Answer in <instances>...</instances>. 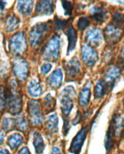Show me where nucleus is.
<instances>
[{"mask_svg":"<svg viewBox=\"0 0 124 154\" xmlns=\"http://www.w3.org/2000/svg\"><path fill=\"white\" fill-rule=\"evenodd\" d=\"M6 109L9 113L17 115L22 110V99L18 83L14 79H11L8 87L5 88Z\"/></svg>","mask_w":124,"mask_h":154,"instance_id":"obj_1","label":"nucleus"},{"mask_svg":"<svg viewBox=\"0 0 124 154\" xmlns=\"http://www.w3.org/2000/svg\"><path fill=\"white\" fill-rule=\"evenodd\" d=\"M61 52V39L58 35H55L48 41L44 48L43 57L45 61H56L60 57Z\"/></svg>","mask_w":124,"mask_h":154,"instance_id":"obj_2","label":"nucleus"},{"mask_svg":"<svg viewBox=\"0 0 124 154\" xmlns=\"http://www.w3.org/2000/svg\"><path fill=\"white\" fill-rule=\"evenodd\" d=\"M48 29V26L46 23H38L33 26L29 32V41L33 48H38L42 45Z\"/></svg>","mask_w":124,"mask_h":154,"instance_id":"obj_3","label":"nucleus"},{"mask_svg":"<svg viewBox=\"0 0 124 154\" xmlns=\"http://www.w3.org/2000/svg\"><path fill=\"white\" fill-rule=\"evenodd\" d=\"M76 95V91L73 86H67L61 93V106L65 119H68L69 114L74 107V99Z\"/></svg>","mask_w":124,"mask_h":154,"instance_id":"obj_4","label":"nucleus"},{"mask_svg":"<svg viewBox=\"0 0 124 154\" xmlns=\"http://www.w3.org/2000/svg\"><path fill=\"white\" fill-rule=\"evenodd\" d=\"M28 113L32 124L34 125H41L43 123L44 117L41 108L39 101L31 100L28 103Z\"/></svg>","mask_w":124,"mask_h":154,"instance_id":"obj_5","label":"nucleus"},{"mask_svg":"<svg viewBox=\"0 0 124 154\" xmlns=\"http://www.w3.org/2000/svg\"><path fill=\"white\" fill-rule=\"evenodd\" d=\"M27 48L25 33L20 32L11 37L10 41V49L15 55H20L24 53Z\"/></svg>","mask_w":124,"mask_h":154,"instance_id":"obj_6","label":"nucleus"},{"mask_svg":"<svg viewBox=\"0 0 124 154\" xmlns=\"http://www.w3.org/2000/svg\"><path fill=\"white\" fill-rule=\"evenodd\" d=\"M88 131L89 127L86 126L78 131V133L77 134L76 137H74L73 141L71 143L70 148H69V152L71 153L79 154L81 152L84 142H85L86 137H87Z\"/></svg>","mask_w":124,"mask_h":154,"instance_id":"obj_7","label":"nucleus"},{"mask_svg":"<svg viewBox=\"0 0 124 154\" xmlns=\"http://www.w3.org/2000/svg\"><path fill=\"white\" fill-rule=\"evenodd\" d=\"M81 58L86 66L91 67L96 64L98 60V55L97 51L92 46L89 45H84L81 47Z\"/></svg>","mask_w":124,"mask_h":154,"instance_id":"obj_8","label":"nucleus"},{"mask_svg":"<svg viewBox=\"0 0 124 154\" xmlns=\"http://www.w3.org/2000/svg\"><path fill=\"white\" fill-rule=\"evenodd\" d=\"M13 72L18 79L25 81L29 74V66L28 62L22 58L15 59L13 61Z\"/></svg>","mask_w":124,"mask_h":154,"instance_id":"obj_9","label":"nucleus"},{"mask_svg":"<svg viewBox=\"0 0 124 154\" xmlns=\"http://www.w3.org/2000/svg\"><path fill=\"white\" fill-rule=\"evenodd\" d=\"M119 75H120V69L115 66H111L106 69L103 79L101 80L106 87V91L107 89H111L113 87L114 83L119 78Z\"/></svg>","mask_w":124,"mask_h":154,"instance_id":"obj_10","label":"nucleus"},{"mask_svg":"<svg viewBox=\"0 0 124 154\" xmlns=\"http://www.w3.org/2000/svg\"><path fill=\"white\" fill-rule=\"evenodd\" d=\"M106 41L110 45H116L121 39V29L113 24H109L104 31Z\"/></svg>","mask_w":124,"mask_h":154,"instance_id":"obj_11","label":"nucleus"},{"mask_svg":"<svg viewBox=\"0 0 124 154\" xmlns=\"http://www.w3.org/2000/svg\"><path fill=\"white\" fill-rule=\"evenodd\" d=\"M81 66L79 62L78 59L76 57L72 58L69 61L66 62L65 64V70L67 79H74L81 73Z\"/></svg>","mask_w":124,"mask_h":154,"instance_id":"obj_12","label":"nucleus"},{"mask_svg":"<svg viewBox=\"0 0 124 154\" xmlns=\"http://www.w3.org/2000/svg\"><path fill=\"white\" fill-rule=\"evenodd\" d=\"M103 35L99 28H92L86 34V41L87 45L90 46L98 47L102 43Z\"/></svg>","mask_w":124,"mask_h":154,"instance_id":"obj_13","label":"nucleus"},{"mask_svg":"<svg viewBox=\"0 0 124 154\" xmlns=\"http://www.w3.org/2000/svg\"><path fill=\"white\" fill-rule=\"evenodd\" d=\"M53 1H40L37 3L35 13L36 15H51L53 12Z\"/></svg>","mask_w":124,"mask_h":154,"instance_id":"obj_14","label":"nucleus"},{"mask_svg":"<svg viewBox=\"0 0 124 154\" xmlns=\"http://www.w3.org/2000/svg\"><path fill=\"white\" fill-rule=\"evenodd\" d=\"M63 80V73L61 69H57L54 70L47 79L48 85L52 88H56L61 86V82Z\"/></svg>","mask_w":124,"mask_h":154,"instance_id":"obj_15","label":"nucleus"},{"mask_svg":"<svg viewBox=\"0 0 124 154\" xmlns=\"http://www.w3.org/2000/svg\"><path fill=\"white\" fill-rule=\"evenodd\" d=\"M65 33L68 36V50H67V54L70 53L74 50L76 47L77 39V32L75 31L74 28L72 25L67 28L65 31Z\"/></svg>","mask_w":124,"mask_h":154,"instance_id":"obj_16","label":"nucleus"},{"mask_svg":"<svg viewBox=\"0 0 124 154\" xmlns=\"http://www.w3.org/2000/svg\"><path fill=\"white\" fill-rule=\"evenodd\" d=\"M89 14L91 15L92 19L97 23H102L106 20L107 16V11L102 8L99 7H94L89 10Z\"/></svg>","mask_w":124,"mask_h":154,"instance_id":"obj_17","label":"nucleus"},{"mask_svg":"<svg viewBox=\"0 0 124 154\" xmlns=\"http://www.w3.org/2000/svg\"><path fill=\"white\" fill-rule=\"evenodd\" d=\"M33 1H19L17 3V10L23 16H29L33 9Z\"/></svg>","mask_w":124,"mask_h":154,"instance_id":"obj_18","label":"nucleus"},{"mask_svg":"<svg viewBox=\"0 0 124 154\" xmlns=\"http://www.w3.org/2000/svg\"><path fill=\"white\" fill-rule=\"evenodd\" d=\"M89 99H90V83L87 82V83L80 91L79 104L81 106H86L89 103Z\"/></svg>","mask_w":124,"mask_h":154,"instance_id":"obj_19","label":"nucleus"},{"mask_svg":"<svg viewBox=\"0 0 124 154\" xmlns=\"http://www.w3.org/2000/svg\"><path fill=\"white\" fill-rule=\"evenodd\" d=\"M20 20L15 15H9L6 20V29L8 32H13L17 30L20 27Z\"/></svg>","mask_w":124,"mask_h":154,"instance_id":"obj_20","label":"nucleus"},{"mask_svg":"<svg viewBox=\"0 0 124 154\" xmlns=\"http://www.w3.org/2000/svg\"><path fill=\"white\" fill-rule=\"evenodd\" d=\"M46 128L49 133L55 134L58 131V117L56 114H53L48 117L46 121Z\"/></svg>","mask_w":124,"mask_h":154,"instance_id":"obj_21","label":"nucleus"},{"mask_svg":"<svg viewBox=\"0 0 124 154\" xmlns=\"http://www.w3.org/2000/svg\"><path fill=\"white\" fill-rule=\"evenodd\" d=\"M28 94L33 98H38L43 93L41 83L36 80H32L29 86H28Z\"/></svg>","mask_w":124,"mask_h":154,"instance_id":"obj_22","label":"nucleus"},{"mask_svg":"<svg viewBox=\"0 0 124 154\" xmlns=\"http://www.w3.org/2000/svg\"><path fill=\"white\" fill-rule=\"evenodd\" d=\"M33 145L35 148V153L43 154L44 150V142L43 137L38 132H35L33 134Z\"/></svg>","mask_w":124,"mask_h":154,"instance_id":"obj_23","label":"nucleus"},{"mask_svg":"<svg viewBox=\"0 0 124 154\" xmlns=\"http://www.w3.org/2000/svg\"><path fill=\"white\" fill-rule=\"evenodd\" d=\"M114 129L113 127L112 123L110 125L108 131L106 132V140H105V147H106V151L109 152L113 149V145H114Z\"/></svg>","mask_w":124,"mask_h":154,"instance_id":"obj_24","label":"nucleus"},{"mask_svg":"<svg viewBox=\"0 0 124 154\" xmlns=\"http://www.w3.org/2000/svg\"><path fill=\"white\" fill-rule=\"evenodd\" d=\"M23 138L20 134L14 133L8 137V144L12 149H16L23 143Z\"/></svg>","mask_w":124,"mask_h":154,"instance_id":"obj_25","label":"nucleus"},{"mask_svg":"<svg viewBox=\"0 0 124 154\" xmlns=\"http://www.w3.org/2000/svg\"><path fill=\"white\" fill-rule=\"evenodd\" d=\"M112 124L114 129V135L116 137H119L122 134V131L124 128V122L122 117L119 115L114 118V120L112 121Z\"/></svg>","mask_w":124,"mask_h":154,"instance_id":"obj_26","label":"nucleus"},{"mask_svg":"<svg viewBox=\"0 0 124 154\" xmlns=\"http://www.w3.org/2000/svg\"><path fill=\"white\" fill-rule=\"evenodd\" d=\"M44 109L47 112H51L53 111L55 108V106H56V101H55V99L53 98V96L51 95L50 94H48L44 97Z\"/></svg>","mask_w":124,"mask_h":154,"instance_id":"obj_27","label":"nucleus"},{"mask_svg":"<svg viewBox=\"0 0 124 154\" xmlns=\"http://www.w3.org/2000/svg\"><path fill=\"white\" fill-rule=\"evenodd\" d=\"M14 125H15V128L21 131H25L26 129L28 128V124L25 120V118L23 116H18L14 119Z\"/></svg>","mask_w":124,"mask_h":154,"instance_id":"obj_28","label":"nucleus"},{"mask_svg":"<svg viewBox=\"0 0 124 154\" xmlns=\"http://www.w3.org/2000/svg\"><path fill=\"white\" fill-rule=\"evenodd\" d=\"M106 92V89L102 83V82L99 81L95 86L94 89V95L96 99H101L102 98Z\"/></svg>","mask_w":124,"mask_h":154,"instance_id":"obj_29","label":"nucleus"},{"mask_svg":"<svg viewBox=\"0 0 124 154\" xmlns=\"http://www.w3.org/2000/svg\"><path fill=\"white\" fill-rule=\"evenodd\" d=\"M14 127H15V125H14V119H11L9 117H6L3 119L2 128L5 131H9Z\"/></svg>","mask_w":124,"mask_h":154,"instance_id":"obj_30","label":"nucleus"},{"mask_svg":"<svg viewBox=\"0 0 124 154\" xmlns=\"http://www.w3.org/2000/svg\"><path fill=\"white\" fill-rule=\"evenodd\" d=\"M113 23L114 24H113L114 26H116L118 27L119 25H121L122 23L124 22V14H122V12H119V11H116L113 14Z\"/></svg>","mask_w":124,"mask_h":154,"instance_id":"obj_31","label":"nucleus"},{"mask_svg":"<svg viewBox=\"0 0 124 154\" xmlns=\"http://www.w3.org/2000/svg\"><path fill=\"white\" fill-rule=\"evenodd\" d=\"M89 25V21L88 18L86 17H81L77 21V26L79 31H84L86 28H87Z\"/></svg>","mask_w":124,"mask_h":154,"instance_id":"obj_32","label":"nucleus"},{"mask_svg":"<svg viewBox=\"0 0 124 154\" xmlns=\"http://www.w3.org/2000/svg\"><path fill=\"white\" fill-rule=\"evenodd\" d=\"M4 109H6L5 87L0 86V110L3 111Z\"/></svg>","mask_w":124,"mask_h":154,"instance_id":"obj_33","label":"nucleus"},{"mask_svg":"<svg viewBox=\"0 0 124 154\" xmlns=\"http://www.w3.org/2000/svg\"><path fill=\"white\" fill-rule=\"evenodd\" d=\"M62 7H63L64 10H65V13L66 15H71L72 12H73V5L71 2L68 1H62L61 2Z\"/></svg>","mask_w":124,"mask_h":154,"instance_id":"obj_34","label":"nucleus"},{"mask_svg":"<svg viewBox=\"0 0 124 154\" xmlns=\"http://www.w3.org/2000/svg\"><path fill=\"white\" fill-rule=\"evenodd\" d=\"M68 20H61V19H58V18H56L55 19V26H56V29H61L63 28L66 25V23H68Z\"/></svg>","mask_w":124,"mask_h":154,"instance_id":"obj_35","label":"nucleus"},{"mask_svg":"<svg viewBox=\"0 0 124 154\" xmlns=\"http://www.w3.org/2000/svg\"><path fill=\"white\" fill-rule=\"evenodd\" d=\"M51 69H52V65H51V64H44L41 68V73H43V74H47V73L51 70Z\"/></svg>","mask_w":124,"mask_h":154,"instance_id":"obj_36","label":"nucleus"},{"mask_svg":"<svg viewBox=\"0 0 124 154\" xmlns=\"http://www.w3.org/2000/svg\"><path fill=\"white\" fill-rule=\"evenodd\" d=\"M81 114H80V112H77V116L75 117V119H74V124H75V125H77V124H78L80 122H81Z\"/></svg>","mask_w":124,"mask_h":154,"instance_id":"obj_37","label":"nucleus"},{"mask_svg":"<svg viewBox=\"0 0 124 154\" xmlns=\"http://www.w3.org/2000/svg\"><path fill=\"white\" fill-rule=\"evenodd\" d=\"M50 154H61V151L60 148L57 146L53 147V149H52V151H51Z\"/></svg>","mask_w":124,"mask_h":154,"instance_id":"obj_38","label":"nucleus"},{"mask_svg":"<svg viewBox=\"0 0 124 154\" xmlns=\"http://www.w3.org/2000/svg\"><path fill=\"white\" fill-rule=\"evenodd\" d=\"M18 154H31L29 149L27 147H23L20 150V152H18Z\"/></svg>","mask_w":124,"mask_h":154,"instance_id":"obj_39","label":"nucleus"},{"mask_svg":"<svg viewBox=\"0 0 124 154\" xmlns=\"http://www.w3.org/2000/svg\"><path fill=\"white\" fill-rule=\"evenodd\" d=\"M3 140H4V135L3 131L0 130V145L3 144Z\"/></svg>","mask_w":124,"mask_h":154,"instance_id":"obj_40","label":"nucleus"},{"mask_svg":"<svg viewBox=\"0 0 124 154\" xmlns=\"http://www.w3.org/2000/svg\"><path fill=\"white\" fill-rule=\"evenodd\" d=\"M0 154H11V153L9 152V151H8V149H0Z\"/></svg>","mask_w":124,"mask_h":154,"instance_id":"obj_41","label":"nucleus"},{"mask_svg":"<svg viewBox=\"0 0 124 154\" xmlns=\"http://www.w3.org/2000/svg\"><path fill=\"white\" fill-rule=\"evenodd\" d=\"M6 7V2H3V1H0V9L1 10H3Z\"/></svg>","mask_w":124,"mask_h":154,"instance_id":"obj_42","label":"nucleus"},{"mask_svg":"<svg viewBox=\"0 0 124 154\" xmlns=\"http://www.w3.org/2000/svg\"><path fill=\"white\" fill-rule=\"evenodd\" d=\"M121 57H122V60L124 61V45L121 49Z\"/></svg>","mask_w":124,"mask_h":154,"instance_id":"obj_43","label":"nucleus"},{"mask_svg":"<svg viewBox=\"0 0 124 154\" xmlns=\"http://www.w3.org/2000/svg\"><path fill=\"white\" fill-rule=\"evenodd\" d=\"M2 11L3 10H1V9H0V20H1V18H2Z\"/></svg>","mask_w":124,"mask_h":154,"instance_id":"obj_44","label":"nucleus"}]
</instances>
